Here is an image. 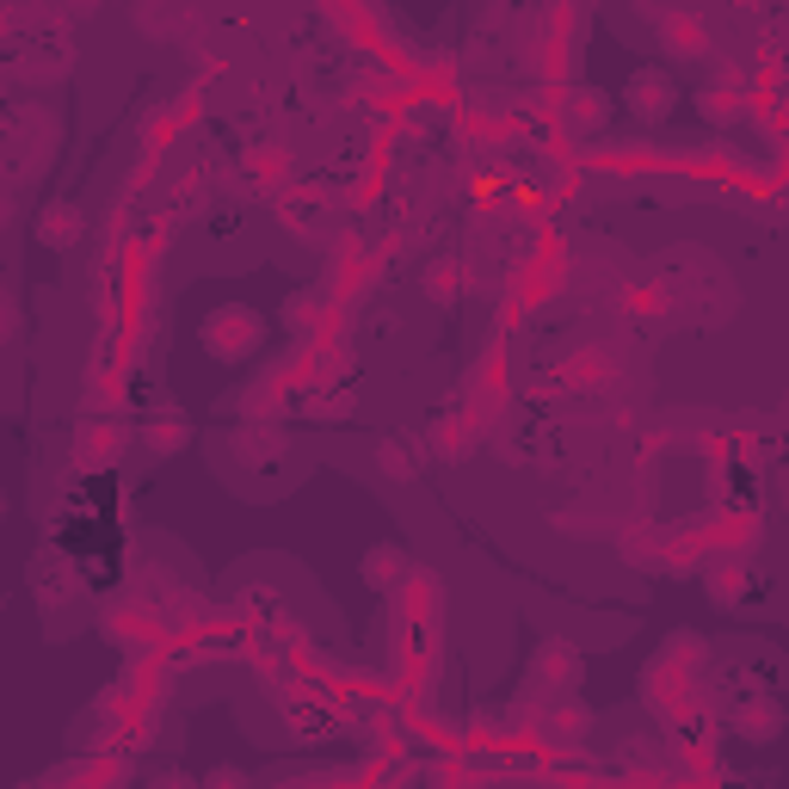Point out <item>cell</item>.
I'll use <instances>...</instances> for the list:
<instances>
[{"instance_id":"obj_1","label":"cell","mask_w":789,"mask_h":789,"mask_svg":"<svg viewBox=\"0 0 789 789\" xmlns=\"http://www.w3.org/2000/svg\"><path fill=\"white\" fill-rule=\"evenodd\" d=\"M630 105L642 117H666V112H673V81H666V74H635Z\"/></svg>"}]
</instances>
